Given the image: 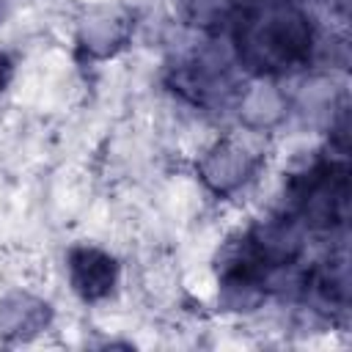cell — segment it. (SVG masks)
Listing matches in <instances>:
<instances>
[{
	"mask_svg": "<svg viewBox=\"0 0 352 352\" xmlns=\"http://www.w3.org/2000/svg\"><path fill=\"white\" fill-rule=\"evenodd\" d=\"M261 168V154H256L239 138H220L214 140L204 157L198 160V176L209 192L217 198H228L239 192Z\"/></svg>",
	"mask_w": 352,
	"mask_h": 352,
	"instance_id": "obj_3",
	"label": "cell"
},
{
	"mask_svg": "<svg viewBox=\"0 0 352 352\" xmlns=\"http://www.w3.org/2000/svg\"><path fill=\"white\" fill-rule=\"evenodd\" d=\"M11 77H14V60H11V55H8V52H3V50H0V94L8 88Z\"/></svg>",
	"mask_w": 352,
	"mask_h": 352,
	"instance_id": "obj_9",
	"label": "cell"
},
{
	"mask_svg": "<svg viewBox=\"0 0 352 352\" xmlns=\"http://www.w3.org/2000/svg\"><path fill=\"white\" fill-rule=\"evenodd\" d=\"M239 116L253 132L270 129L286 116V96L272 80H258L239 96Z\"/></svg>",
	"mask_w": 352,
	"mask_h": 352,
	"instance_id": "obj_7",
	"label": "cell"
},
{
	"mask_svg": "<svg viewBox=\"0 0 352 352\" xmlns=\"http://www.w3.org/2000/svg\"><path fill=\"white\" fill-rule=\"evenodd\" d=\"M72 292L85 302L107 300L118 286V261L96 245H77L66 256Z\"/></svg>",
	"mask_w": 352,
	"mask_h": 352,
	"instance_id": "obj_4",
	"label": "cell"
},
{
	"mask_svg": "<svg viewBox=\"0 0 352 352\" xmlns=\"http://www.w3.org/2000/svg\"><path fill=\"white\" fill-rule=\"evenodd\" d=\"M8 14H11V0H0V25L8 19Z\"/></svg>",
	"mask_w": 352,
	"mask_h": 352,
	"instance_id": "obj_10",
	"label": "cell"
},
{
	"mask_svg": "<svg viewBox=\"0 0 352 352\" xmlns=\"http://www.w3.org/2000/svg\"><path fill=\"white\" fill-rule=\"evenodd\" d=\"M346 162L333 157H316L286 179L283 214L297 220L305 231H333L346 220Z\"/></svg>",
	"mask_w": 352,
	"mask_h": 352,
	"instance_id": "obj_2",
	"label": "cell"
},
{
	"mask_svg": "<svg viewBox=\"0 0 352 352\" xmlns=\"http://www.w3.org/2000/svg\"><path fill=\"white\" fill-rule=\"evenodd\" d=\"M236 0H184L187 16L198 25V28H217V25H228L231 14H234Z\"/></svg>",
	"mask_w": 352,
	"mask_h": 352,
	"instance_id": "obj_8",
	"label": "cell"
},
{
	"mask_svg": "<svg viewBox=\"0 0 352 352\" xmlns=\"http://www.w3.org/2000/svg\"><path fill=\"white\" fill-rule=\"evenodd\" d=\"M228 30L236 63L256 80L305 69L319 44L314 19L294 0H236Z\"/></svg>",
	"mask_w": 352,
	"mask_h": 352,
	"instance_id": "obj_1",
	"label": "cell"
},
{
	"mask_svg": "<svg viewBox=\"0 0 352 352\" xmlns=\"http://www.w3.org/2000/svg\"><path fill=\"white\" fill-rule=\"evenodd\" d=\"M129 33H132V22L124 11L96 8L80 22L77 41H80V50L88 58L102 60V58H110L118 50H124L126 41H129Z\"/></svg>",
	"mask_w": 352,
	"mask_h": 352,
	"instance_id": "obj_5",
	"label": "cell"
},
{
	"mask_svg": "<svg viewBox=\"0 0 352 352\" xmlns=\"http://www.w3.org/2000/svg\"><path fill=\"white\" fill-rule=\"evenodd\" d=\"M50 305L28 292H14L0 300V330L16 338H28L50 324Z\"/></svg>",
	"mask_w": 352,
	"mask_h": 352,
	"instance_id": "obj_6",
	"label": "cell"
}]
</instances>
